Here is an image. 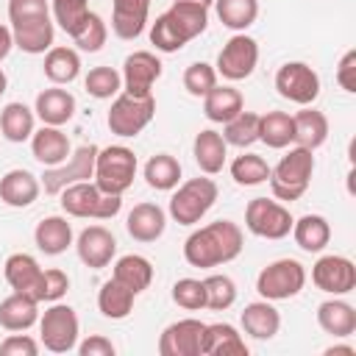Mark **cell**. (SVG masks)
<instances>
[{
    "instance_id": "44dd1931",
    "label": "cell",
    "mask_w": 356,
    "mask_h": 356,
    "mask_svg": "<svg viewBox=\"0 0 356 356\" xmlns=\"http://www.w3.org/2000/svg\"><path fill=\"white\" fill-rule=\"evenodd\" d=\"M150 0H111V31L120 39H136L147 28Z\"/></svg>"
},
{
    "instance_id": "e575fe53",
    "label": "cell",
    "mask_w": 356,
    "mask_h": 356,
    "mask_svg": "<svg viewBox=\"0 0 356 356\" xmlns=\"http://www.w3.org/2000/svg\"><path fill=\"white\" fill-rule=\"evenodd\" d=\"M245 108L242 92L234 86H214L209 95H203V114L211 122L225 125L228 120H234L239 111Z\"/></svg>"
},
{
    "instance_id": "7bdbcfd3",
    "label": "cell",
    "mask_w": 356,
    "mask_h": 356,
    "mask_svg": "<svg viewBox=\"0 0 356 356\" xmlns=\"http://www.w3.org/2000/svg\"><path fill=\"white\" fill-rule=\"evenodd\" d=\"M83 89H86L92 97H97V100L117 97L120 89H122V75H120L114 67H106V64L92 67V70L86 72V78H83Z\"/></svg>"
},
{
    "instance_id": "277c9868",
    "label": "cell",
    "mask_w": 356,
    "mask_h": 356,
    "mask_svg": "<svg viewBox=\"0 0 356 356\" xmlns=\"http://www.w3.org/2000/svg\"><path fill=\"white\" fill-rule=\"evenodd\" d=\"M61 195V211L70 217H83V220H111L122 209V195H106L95 186V181H78L70 184Z\"/></svg>"
},
{
    "instance_id": "ba28073f",
    "label": "cell",
    "mask_w": 356,
    "mask_h": 356,
    "mask_svg": "<svg viewBox=\"0 0 356 356\" xmlns=\"http://www.w3.org/2000/svg\"><path fill=\"white\" fill-rule=\"evenodd\" d=\"M78 334H81V323L72 306L67 303H50L42 314H39V342L50 350V353H70L78 345Z\"/></svg>"
},
{
    "instance_id": "9a60e30c",
    "label": "cell",
    "mask_w": 356,
    "mask_h": 356,
    "mask_svg": "<svg viewBox=\"0 0 356 356\" xmlns=\"http://www.w3.org/2000/svg\"><path fill=\"white\" fill-rule=\"evenodd\" d=\"M122 92L145 97L153 95V83L161 78V61L150 50H136L122 61Z\"/></svg>"
},
{
    "instance_id": "ee69618b",
    "label": "cell",
    "mask_w": 356,
    "mask_h": 356,
    "mask_svg": "<svg viewBox=\"0 0 356 356\" xmlns=\"http://www.w3.org/2000/svg\"><path fill=\"white\" fill-rule=\"evenodd\" d=\"M203 286H206V309L225 312V309L234 306V300H236V284H234L231 275L214 273V275L203 278Z\"/></svg>"
},
{
    "instance_id": "11a10c76",
    "label": "cell",
    "mask_w": 356,
    "mask_h": 356,
    "mask_svg": "<svg viewBox=\"0 0 356 356\" xmlns=\"http://www.w3.org/2000/svg\"><path fill=\"white\" fill-rule=\"evenodd\" d=\"M11 47H14V36H11V28H6L3 22H0V61L11 53Z\"/></svg>"
},
{
    "instance_id": "f907efd6",
    "label": "cell",
    "mask_w": 356,
    "mask_h": 356,
    "mask_svg": "<svg viewBox=\"0 0 356 356\" xmlns=\"http://www.w3.org/2000/svg\"><path fill=\"white\" fill-rule=\"evenodd\" d=\"M33 17H50V3L47 0H8V19H33Z\"/></svg>"
},
{
    "instance_id": "484cf974",
    "label": "cell",
    "mask_w": 356,
    "mask_h": 356,
    "mask_svg": "<svg viewBox=\"0 0 356 356\" xmlns=\"http://www.w3.org/2000/svg\"><path fill=\"white\" fill-rule=\"evenodd\" d=\"M39 323V300L25 292H11L0 300V328L6 331H28Z\"/></svg>"
},
{
    "instance_id": "8992f818",
    "label": "cell",
    "mask_w": 356,
    "mask_h": 356,
    "mask_svg": "<svg viewBox=\"0 0 356 356\" xmlns=\"http://www.w3.org/2000/svg\"><path fill=\"white\" fill-rule=\"evenodd\" d=\"M217 200V184L211 178H189L175 186L170 197V217L178 225H197Z\"/></svg>"
},
{
    "instance_id": "1f68e13d",
    "label": "cell",
    "mask_w": 356,
    "mask_h": 356,
    "mask_svg": "<svg viewBox=\"0 0 356 356\" xmlns=\"http://www.w3.org/2000/svg\"><path fill=\"white\" fill-rule=\"evenodd\" d=\"M292 122H295V145L300 147H309V150H317L325 145L328 139V117L312 106H303L298 114H292Z\"/></svg>"
},
{
    "instance_id": "bcb514c9",
    "label": "cell",
    "mask_w": 356,
    "mask_h": 356,
    "mask_svg": "<svg viewBox=\"0 0 356 356\" xmlns=\"http://www.w3.org/2000/svg\"><path fill=\"white\" fill-rule=\"evenodd\" d=\"M106 39H108V28H106L103 17L95 14V11H89V17L83 19V25L72 33L75 47L83 50V53H97V50H103Z\"/></svg>"
},
{
    "instance_id": "8d00e7d4",
    "label": "cell",
    "mask_w": 356,
    "mask_h": 356,
    "mask_svg": "<svg viewBox=\"0 0 356 356\" xmlns=\"http://www.w3.org/2000/svg\"><path fill=\"white\" fill-rule=\"evenodd\" d=\"M259 142H264L273 150L289 147L295 142V122L286 111H267L259 114Z\"/></svg>"
},
{
    "instance_id": "f1b7e54d",
    "label": "cell",
    "mask_w": 356,
    "mask_h": 356,
    "mask_svg": "<svg viewBox=\"0 0 356 356\" xmlns=\"http://www.w3.org/2000/svg\"><path fill=\"white\" fill-rule=\"evenodd\" d=\"M192 156H195L200 172H206V175H217V172L225 167L228 145H225V139H222L220 131L206 128V131H200V134L195 136V142H192Z\"/></svg>"
},
{
    "instance_id": "f6af8a7d",
    "label": "cell",
    "mask_w": 356,
    "mask_h": 356,
    "mask_svg": "<svg viewBox=\"0 0 356 356\" xmlns=\"http://www.w3.org/2000/svg\"><path fill=\"white\" fill-rule=\"evenodd\" d=\"M50 11H53V19L58 22V28L67 36H72L89 17V0H50Z\"/></svg>"
},
{
    "instance_id": "5bb4252c",
    "label": "cell",
    "mask_w": 356,
    "mask_h": 356,
    "mask_svg": "<svg viewBox=\"0 0 356 356\" xmlns=\"http://www.w3.org/2000/svg\"><path fill=\"white\" fill-rule=\"evenodd\" d=\"M312 281L325 295H348L356 289V264L348 256H320L312 267Z\"/></svg>"
},
{
    "instance_id": "ffe728a7",
    "label": "cell",
    "mask_w": 356,
    "mask_h": 356,
    "mask_svg": "<svg viewBox=\"0 0 356 356\" xmlns=\"http://www.w3.org/2000/svg\"><path fill=\"white\" fill-rule=\"evenodd\" d=\"M31 153L33 159L42 164V167H58L70 159L72 153V145H70V136L56 128V125H42L39 131H33L31 136Z\"/></svg>"
},
{
    "instance_id": "4dcf8cb0",
    "label": "cell",
    "mask_w": 356,
    "mask_h": 356,
    "mask_svg": "<svg viewBox=\"0 0 356 356\" xmlns=\"http://www.w3.org/2000/svg\"><path fill=\"white\" fill-rule=\"evenodd\" d=\"M44 78L56 86H64V83H72L78 75H81V56L75 47H64V44H53L47 53H44Z\"/></svg>"
},
{
    "instance_id": "9c48e42d",
    "label": "cell",
    "mask_w": 356,
    "mask_h": 356,
    "mask_svg": "<svg viewBox=\"0 0 356 356\" xmlns=\"http://www.w3.org/2000/svg\"><path fill=\"white\" fill-rule=\"evenodd\" d=\"M306 286V267L298 259H275L256 275V292L264 300H289Z\"/></svg>"
},
{
    "instance_id": "f35d334b",
    "label": "cell",
    "mask_w": 356,
    "mask_h": 356,
    "mask_svg": "<svg viewBox=\"0 0 356 356\" xmlns=\"http://www.w3.org/2000/svg\"><path fill=\"white\" fill-rule=\"evenodd\" d=\"M134 300L136 295L128 286H122L117 278H108L97 292V309L108 320H125L134 312Z\"/></svg>"
},
{
    "instance_id": "d590c367",
    "label": "cell",
    "mask_w": 356,
    "mask_h": 356,
    "mask_svg": "<svg viewBox=\"0 0 356 356\" xmlns=\"http://www.w3.org/2000/svg\"><path fill=\"white\" fill-rule=\"evenodd\" d=\"M33 122H36L33 108H28V106L19 103V100L6 103L3 111H0V134H3L8 142H14V145L28 142V139L33 136V131H36Z\"/></svg>"
},
{
    "instance_id": "c3c4849f",
    "label": "cell",
    "mask_w": 356,
    "mask_h": 356,
    "mask_svg": "<svg viewBox=\"0 0 356 356\" xmlns=\"http://www.w3.org/2000/svg\"><path fill=\"white\" fill-rule=\"evenodd\" d=\"M172 300L186 312L206 309V286L197 278H178L172 284Z\"/></svg>"
},
{
    "instance_id": "83f0119b",
    "label": "cell",
    "mask_w": 356,
    "mask_h": 356,
    "mask_svg": "<svg viewBox=\"0 0 356 356\" xmlns=\"http://www.w3.org/2000/svg\"><path fill=\"white\" fill-rule=\"evenodd\" d=\"M3 275L14 292H25L36 298L39 281H42V267L31 253H11L3 264Z\"/></svg>"
},
{
    "instance_id": "2e32d148",
    "label": "cell",
    "mask_w": 356,
    "mask_h": 356,
    "mask_svg": "<svg viewBox=\"0 0 356 356\" xmlns=\"http://www.w3.org/2000/svg\"><path fill=\"white\" fill-rule=\"evenodd\" d=\"M203 331L206 323L195 317H184L170 323L159 337V353L161 356H200L203 348Z\"/></svg>"
},
{
    "instance_id": "680465c9",
    "label": "cell",
    "mask_w": 356,
    "mask_h": 356,
    "mask_svg": "<svg viewBox=\"0 0 356 356\" xmlns=\"http://www.w3.org/2000/svg\"><path fill=\"white\" fill-rule=\"evenodd\" d=\"M189 3H200V6H206V8L214 6V0H189Z\"/></svg>"
},
{
    "instance_id": "52a82bcc",
    "label": "cell",
    "mask_w": 356,
    "mask_h": 356,
    "mask_svg": "<svg viewBox=\"0 0 356 356\" xmlns=\"http://www.w3.org/2000/svg\"><path fill=\"white\" fill-rule=\"evenodd\" d=\"M156 117V97L153 95H145V97H136V95H117L108 114H106V125L114 136H122V139H131V136H139L150 120Z\"/></svg>"
},
{
    "instance_id": "db71d44e",
    "label": "cell",
    "mask_w": 356,
    "mask_h": 356,
    "mask_svg": "<svg viewBox=\"0 0 356 356\" xmlns=\"http://www.w3.org/2000/svg\"><path fill=\"white\" fill-rule=\"evenodd\" d=\"M75 350H78L81 356H114V353H117L114 342L106 339L103 334H92V337H86L83 342L75 345Z\"/></svg>"
},
{
    "instance_id": "4fadbf2b",
    "label": "cell",
    "mask_w": 356,
    "mask_h": 356,
    "mask_svg": "<svg viewBox=\"0 0 356 356\" xmlns=\"http://www.w3.org/2000/svg\"><path fill=\"white\" fill-rule=\"evenodd\" d=\"M275 89L289 103L312 106L320 97V75L306 61H286L275 72Z\"/></svg>"
},
{
    "instance_id": "74e56055",
    "label": "cell",
    "mask_w": 356,
    "mask_h": 356,
    "mask_svg": "<svg viewBox=\"0 0 356 356\" xmlns=\"http://www.w3.org/2000/svg\"><path fill=\"white\" fill-rule=\"evenodd\" d=\"M145 181L156 192H170L181 184V161L170 153H156L145 161Z\"/></svg>"
},
{
    "instance_id": "7dc6e473",
    "label": "cell",
    "mask_w": 356,
    "mask_h": 356,
    "mask_svg": "<svg viewBox=\"0 0 356 356\" xmlns=\"http://www.w3.org/2000/svg\"><path fill=\"white\" fill-rule=\"evenodd\" d=\"M217 86V70L206 61H195L184 70V89L192 97H203Z\"/></svg>"
},
{
    "instance_id": "60d3db41",
    "label": "cell",
    "mask_w": 356,
    "mask_h": 356,
    "mask_svg": "<svg viewBox=\"0 0 356 356\" xmlns=\"http://www.w3.org/2000/svg\"><path fill=\"white\" fill-rule=\"evenodd\" d=\"M222 139L234 147H250L253 142H259V114L242 108L234 120L222 125Z\"/></svg>"
},
{
    "instance_id": "8fae6325",
    "label": "cell",
    "mask_w": 356,
    "mask_h": 356,
    "mask_svg": "<svg viewBox=\"0 0 356 356\" xmlns=\"http://www.w3.org/2000/svg\"><path fill=\"white\" fill-rule=\"evenodd\" d=\"M97 145H81L78 150L70 153V159L58 167H44V175H42V189L44 195H58L61 189H67L70 184H78V181H92L95 178V159H97Z\"/></svg>"
},
{
    "instance_id": "30bf717a",
    "label": "cell",
    "mask_w": 356,
    "mask_h": 356,
    "mask_svg": "<svg viewBox=\"0 0 356 356\" xmlns=\"http://www.w3.org/2000/svg\"><path fill=\"white\" fill-rule=\"evenodd\" d=\"M292 222H295V217L278 200L253 197L245 206V228L253 236H261V239H284V236H289Z\"/></svg>"
},
{
    "instance_id": "7a4b0ae2",
    "label": "cell",
    "mask_w": 356,
    "mask_h": 356,
    "mask_svg": "<svg viewBox=\"0 0 356 356\" xmlns=\"http://www.w3.org/2000/svg\"><path fill=\"white\" fill-rule=\"evenodd\" d=\"M209 25V8L189 0H172V6L150 22V44L159 53H178L186 42L200 36Z\"/></svg>"
},
{
    "instance_id": "f546056e",
    "label": "cell",
    "mask_w": 356,
    "mask_h": 356,
    "mask_svg": "<svg viewBox=\"0 0 356 356\" xmlns=\"http://www.w3.org/2000/svg\"><path fill=\"white\" fill-rule=\"evenodd\" d=\"M33 242L44 256H58L72 245V225L61 214H50L36 222L33 228Z\"/></svg>"
},
{
    "instance_id": "7402d4cb",
    "label": "cell",
    "mask_w": 356,
    "mask_h": 356,
    "mask_svg": "<svg viewBox=\"0 0 356 356\" xmlns=\"http://www.w3.org/2000/svg\"><path fill=\"white\" fill-rule=\"evenodd\" d=\"M317 325L334 339H348L356 331V309L342 295H334L317 306Z\"/></svg>"
},
{
    "instance_id": "6da1fadb",
    "label": "cell",
    "mask_w": 356,
    "mask_h": 356,
    "mask_svg": "<svg viewBox=\"0 0 356 356\" xmlns=\"http://www.w3.org/2000/svg\"><path fill=\"white\" fill-rule=\"evenodd\" d=\"M245 248V234L234 220H214L195 228L184 242V259L189 267L211 270L234 261Z\"/></svg>"
},
{
    "instance_id": "3957f363",
    "label": "cell",
    "mask_w": 356,
    "mask_h": 356,
    "mask_svg": "<svg viewBox=\"0 0 356 356\" xmlns=\"http://www.w3.org/2000/svg\"><path fill=\"white\" fill-rule=\"evenodd\" d=\"M314 175V150L309 147H289L286 156H281V161L275 167H270V192L275 200H300L312 184Z\"/></svg>"
},
{
    "instance_id": "836d02e7",
    "label": "cell",
    "mask_w": 356,
    "mask_h": 356,
    "mask_svg": "<svg viewBox=\"0 0 356 356\" xmlns=\"http://www.w3.org/2000/svg\"><path fill=\"white\" fill-rule=\"evenodd\" d=\"M111 278H117L122 286H128L134 295H139L153 281V264H150V259H145L139 253H125L114 261Z\"/></svg>"
},
{
    "instance_id": "9f6ffc18",
    "label": "cell",
    "mask_w": 356,
    "mask_h": 356,
    "mask_svg": "<svg viewBox=\"0 0 356 356\" xmlns=\"http://www.w3.org/2000/svg\"><path fill=\"white\" fill-rule=\"evenodd\" d=\"M325 356H356V348L353 345H331L323 350Z\"/></svg>"
},
{
    "instance_id": "6f0895ef",
    "label": "cell",
    "mask_w": 356,
    "mask_h": 356,
    "mask_svg": "<svg viewBox=\"0 0 356 356\" xmlns=\"http://www.w3.org/2000/svg\"><path fill=\"white\" fill-rule=\"evenodd\" d=\"M6 89H8V78H6V72H3V67H0V97H3Z\"/></svg>"
},
{
    "instance_id": "5b68a950",
    "label": "cell",
    "mask_w": 356,
    "mask_h": 356,
    "mask_svg": "<svg viewBox=\"0 0 356 356\" xmlns=\"http://www.w3.org/2000/svg\"><path fill=\"white\" fill-rule=\"evenodd\" d=\"M136 153L125 145H108L97 150L95 159V186L106 195H122L134 186L136 178Z\"/></svg>"
},
{
    "instance_id": "d4e9b609",
    "label": "cell",
    "mask_w": 356,
    "mask_h": 356,
    "mask_svg": "<svg viewBox=\"0 0 356 356\" xmlns=\"http://www.w3.org/2000/svg\"><path fill=\"white\" fill-rule=\"evenodd\" d=\"M42 192L39 178L31 170H8L0 178V200L11 209H28Z\"/></svg>"
},
{
    "instance_id": "ab89813d",
    "label": "cell",
    "mask_w": 356,
    "mask_h": 356,
    "mask_svg": "<svg viewBox=\"0 0 356 356\" xmlns=\"http://www.w3.org/2000/svg\"><path fill=\"white\" fill-rule=\"evenodd\" d=\"M214 11L228 31L245 33L259 17V0H214Z\"/></svg>"
},
{
    "instance_id": "d6a6232c",
    "label": "cell",
    "mask_w": 356,
    "mask_h": 356,
    "mask_svg": "<svg viewBox=\"0 0 356 356\" xmlns=\"http://www.w3.org/2000/svg\"><path fill=\"white\" fill-rule=\"evenodd\" d=\"M292 239L300 250L306 253H320L331 242V225L323 214H303L300 220L292 222Z\"/></svg>"
},
{
    "instance_id": "f5cc1de1",
    "label": "cell",
    "mask_w": 356,
    "mask_h": 356,
    "mask_svg": "<svg viewBox=\"0 0 356 356\" xmlns=\"http://www.w3.org/2000/svg\"><path fill=\"white\" fill-rule=\"evenodd\" d=\"M337 83L345 92H356V50H348L337 64Z\"/></svg>"
},
{
    "instance_id": "e0dca14e",
    "label": "cell",
    "mask_w": 356,
    "mask_h": 356,
    "mask_svg": "<svg viewBox=\"0 0 356 356\" xmlns=\"http://www.w3.org/2000/svg\"><path fill=\"white\" fill-rule=\"evenodd\" d=\"M75 250L86 267L103 270L117 256V239L106 225H86L75 239Z\"/></svg>"
},
{
    "instance_id": "603a6c76",
    "label": "cell",
    "mask_w": 356,
    "mask_h": 356,
    "mask_svg": "<svg viewBox=\"0 0 356 356\" xmlns=\"http://www.w3.org/2000/svg\"><path fill=\"white\" fill-rule=\"evenodd\" d=\"M167 228V211L156 203H136L125 217V231L136 242H156Z\"/></svg>"
},
{
    "instance_id": "b9f144b4",
    "label": "cell",
    "mask_w": 356,
    "mask_h": 356,
    "mask_svg": "<svg viewBox=\"0 0 356 356\" xmlns=\"http://www.w3.org/2000/svg\"><path fill=\"white\" fill-rule=\"evenodd\" d=\"M231 178L239 186H259L270 178V164L259 153H242L231 161Z\"/></svg>"
},
{
    "instance_id": "cb8c5ba5",
    "label": "cell",
    "mask_w": 356,
    "mask_h": 356,
    "mask_svg": "<svg viewBox=\"0 0 356 356\" xmlns=\"http://www.w3.org/2000/svg\"><path fill=\"white\" fill-rule=\"evenodd\" d=\"M239 323H242V331H245L248 337L264 342V339H273V337L278 334V328H281V314H278V309L273 306V300H264V298H261V300H253V303H248V306L242 309Z\"/></svg>"
},
{
    "instance_id": "4316f807",
    "label": "cell",
    "mask_w": 356,
    "mask_h": 356,
    "mask_svg": "<svg viewBox=\"0 0 356 356\" xmlns=\"http://www.w3.org/2000/svg\"><path fill=\"white\" fill-rule=\"evenodd\" d=\"M200 356H248V345L231 323H206Z\"/></svg>"
},
{
    "instance_id": "ac0fdd59",
    "label": "cell",
    "mask_w": 356,
    "mask_h": 356,
    "mask_svg": "<svg viewBox=\"0 0 356 356\" xmlns=\"http://www.w3.org/2000/svg\"><path fill=\"white\" fill-rule=\"evenodd\" d=\"M11 36H14V47H19L28 56H39L53 47L56 28L50 17H33V19L11 22Z\"/></svg>"
},
{
    "instance_id": "681fc988",
    "label": "cell",
    "mask_w": 356,
    "mask_h": 356,
    "mask_svg": "<svg viewBox=\"0 0 356 356\" xmlns=\"http://www.w3.org/2000/svg\"><path fill=\"white\" fill-rule=\"evenodd\" d=\"M70 289V275L58 267H50V270H42V281H39V289H36V300L39 303H56L67 295Z\"/></svg>"
},
{
    "instance_id": "7c38bea8",
    "label": "cell",
    "mask_w": 356,
    "mask_h": 356,
    "mask_svg": "<svg viewBox=\"0 0 356 356\" xmlns=\"http://www.w3.org/2000/svg\"><path fill=\"white\" fill-rule=\"evenodd\" d=\"M256 64H259V42L248 33H234L222 44L214 70L225 81H245L253 75Z\"/></svg>"
},
{
    "instance_id": "816d5d0a",
    "label": "cell",
    "mask_w": 356,
    "mask_h": 356,
    "mask_svg": "<svg viewBox=\"0 0 356 356\" xmlns=\"http://www.w3.org/2000/svg\"><path fill=\"white\" fill-rule=\"evenodd\" d=\"M0 353H3V356H36V353H39V342L31 339L28 334L11 331V334L0 342Z\"/></svg>"
},
{
    "instance_id": "d6986e66",
    "label": "cell",
    "mask_w": 356,
    "mask_h": 356,
    "mask_svg": "<svg viewBox=\"0 0 356 356\" xmlns=\"http://www.w3.org/2000/svg\"><path fill=\"white\" fill-rule=\"evenodd\" d=\"M75 108H78V103H75L72 92L61 89L56 83L50 89H42L33 103V114L42 120V125H56V128L67 125L75 117Z\"/></svg>"
}]
</instances>
